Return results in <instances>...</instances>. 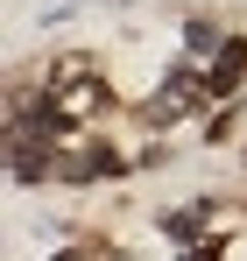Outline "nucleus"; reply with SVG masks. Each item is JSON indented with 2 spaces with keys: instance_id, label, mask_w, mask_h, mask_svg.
I'll list each match as a JSON object with an SVG mask.
<instances>
[{
  "instance_id": "obj_1",
  "label": "nucleus",
  "mask_w": 247,
  "mask_h": 261,
  "mask_svg": "<svg viewBox=\"0 0 247 261\" xmlns=\"http://www.w3.org/2000/svg\"><path fill=\"white\" fill-rule=\"evenodd\" d=\"M212 106H219V99H212V78H205V64H198V57H184V64H169L163 78H156V85L141 92V99H134V120H141V127H184V120H205Z\"/></svg>"
},
{
  "instance_id": "obj_2",
  "label": "nucleus",
  "mask_w": 247,
  "mask_h": 261,
  "mask_svg": "<svg viewBox=\"0 0 247 261\" xmlns=\"http://www.w3.org/2000/svg\"><path fill=\"white\" fill-rule=\"evenodd\" d=\"M141 163H134V141H120V134L106 127H85L64 141V155H57V184L64 191H99V184H120V176H134Z\"/></svg>"
},
{
  "instance_id": "obj_3",
  "label": "nucleus",
  "mask_w": 247,
  "mask_h": 261,
  "mask_svg": "<svg viewBox=\"0 0 247 261\" xmlns=\"http://www.w3.org/2000/svg\"><path fill=\"white\" fill-rule=\"evenodd\" d=\"M212 78V99H247V36L240 29H226V43L212 49V57H198Z\"/></svg>"
},
{
  "instance_id": "obj_4",
  "label": "nucleus",
  "mask_w": 247,
  "mask_h": 261,
  "mask_svg": "<svg viewBox=\"0 0 247 261\" xmlns=\"http://www.w3.org/2000/svg\"><path fill=\"white\" fill-rule=\"evenodd\" d=\"M156 233H163L169 247H191V240L219 233V198H191V205H177V212H156Z\"/></svg>"
},
{
  "instance_id": "obj_5",
  "label": "nucleus",
  "mask_w": 247,
  "mask_h": 261,
  "mask_svg": "<svg viewBox=\"0 0 247 261\" xmlns=\"http://www.w3.org/2000/svg\"><path fill=\"white\" fill-rule=\"evenodd\" d=\"M240 120H247V99H219L205 120H198V141L205 148H240Z\"/></svg>"
},
{
  "instance_id": "obj_6",
  "label": "nucleus",
  "mask_w": 247,
  "mask_h": 261,
  "mask_svg": "<svg viewBox=\"0 0 247 261\" xmlns=\"http://www.w3.org/2000/svg\"><path fill=\"white\" fill-rule=\"evenodd\" d=\"M177 261H226V233H205V240L177 247Z\"/></svg>"
},
{
  "instance_id": "obj_7",
  "label": "nucleus",
  "mask_w": 247,
  "mask_h": 261,
  "mask_svg": "<svg viewBox=\"0 0 247 261\" xmlns=\"http://www.w3.org/2000/svg\"><path fill=\"white\" fill-rule=\"evenodd\" d=\"M233 155H240V170H247V141H240V148H233Z\"/></svg>"
}]
</instances>
